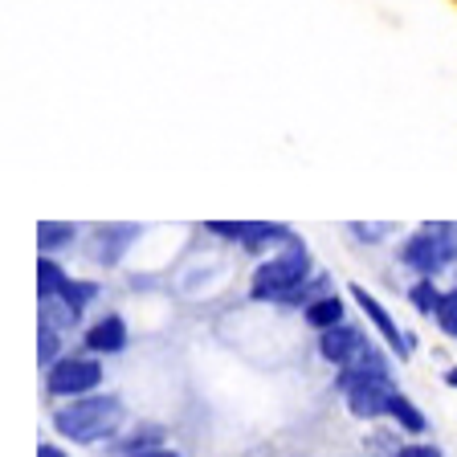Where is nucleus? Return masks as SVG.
Returning <instances> with one entry per match:
<instances>
[{"label": "nucleus", "mask_w": 457, "mask_h": 457, "mask_svg": "<svg viewBox=\"0 0 457 457\" xmlns=\"http://www.w3.org/2000/svg\"><path fill=\"white\" fill-rule=\"evenodd\" d=\"M119 417H123V404L114 396H90V400H74L70 409H62L54 417V425L74 441H98L106 433H114Z\"/></svg>", "instance_id": "obj_1"}, {"label": "nucleus", "mask_w": 457, "mask_h": 457, "mask_svg": "<svg viewBox=\"0 0 457 457\" xmlns=\"http://www.w3.org/2000/svg\"><path fill=\"white\" fill-rule=\"evenodd\" d=\"M303 278H306V249L298 241H290L282 257L266 262L253 274V298H295Z\"/></svg>", "instance_id": "obj_2"}, {"label": "nucleus", "mask_w": 457, "mask_h": 457, "mask_svg": "<svg viewBox=\"0 0 457 457\" xmlns=\"http://www.w3.org/2000/svg\"><path fill=\"white\" fill-rule=\"evenodd\" d=\"M453 257H457L453 225H428L404 245V262H409L412 270H420L425 278H433L437 270H445Z\"/></svg>", "instance_id": "obj_3"}, {"label": "nucleus", "mask_w": 457, "mask_h": 457, "mask_svg": "<svg viewBox=\"0 0 457 457\" xmlns=\"http://www.w3.org/2000/svg\"><path fill=\"white\" fill-rule=\"evenodd\" d=\"M103 380V368L95 360H62L49 368V392L57 396H74V392H90Z\"/></svg>", "instance_id": "obj_4"}, {"label": "nucleus", "mask_w": 457, "mask_h": 457, "mask_svg": "<svg viewBox=\"0 0 457 457\" xmlns=\"http://www.w3.org/2000/svg\"><path fill=\"white\" fill-rule=\"evenodd\" d=\"M392 396L396 392L388 388V380H360L347 388V400H352V412L355 417H384V412L392 409Z\"/></svg>", "instance_id": "obj_5"}, {"label": "nucleus", "mask_w": 457, "mask_h": 457, "mask_svg": "<svg viewBox=\"0 0 457 457\" xmlns=\"http://www.w3.org/2000/svg\"><path fill=\"white\" fill-rule=\"evenodd\" d=\"M212 233H220V237H233V241H249V245H257V241H282L290 237V228L286 225H266V220H212Z\"/></svg>", "instance_id": "obj_6"}, {"label": "nucleus", "mask_w": 457, "mask_h": 457, "mask_svg": "<svg viewBox=\"0 0 457 457\" xmlns=\"http://www.w3.org/2000/svg\"><path fill=\"white\" fill-rule=\"evenodd\" d=\"M352 295H355V303L363 306V314H368L371 323L380 327V335H384V339H388V347H396L400 355H409V339H404V335H400V327L392 323V314L384 311V306L376 303V298H371L368 290H363V286H352Z\"/></svg>", "instance_id": "obj_7"}, {"label": "nucleus", "mask_w": 457, "mask_h": 457, "mask_svg": "<svg viewBox=\"0 0 457 457\" xmlns=\"http://www.w3.org/2000/svg\"><path fill=\"white\" fill-rule=\"evenodd\" d=\"M384 376V355L376 352V347H368V343H363L360 352L352 355V360L343 363V388H352V384H360V380H380Z\"/></svg>", "instance_id": "obj_8"}, {"label": "nucleus", "mask_w": 457, "mask_h": 457, "mask_svg": "<svg viewBox=\"0 0 457 457\" xmlns=\"http://www.w3.org/2000/svg\"><path fill=\"white\" fill-rule=\"evenodd\" d=\"M363 347V335L355 331V327H343V323H335V327H327V335H323V355L331 363H347L355 352Z\"/></svg>", "instance_id": "obj_9"}, {"label": "nucleus", "mask_w": 457, "mask_h": 457, "mask_svg": "<svg viewBox=\"0 0 457 457\" xmlns=\"http://www.w3.org/2000/svg\"><path fill=\"white\" fill-rule=\"evenodd\" d=\"M86 343L95 347V352H119L127 343V327L119 314H111V319H103V323L90 327V335H86Z\"/></svg>", "instance_id": "obj_10"}, {"label": "nucleus", "mask_w": 457, "mask_h": 457, "mask_svg": "<svg viewBox=\"0 0 457 457\" xmlns=\"http://www.w3.org/2000/svg\"><path fill=\"white\" fill-rule=\"evenodd\" d=\"M343 319V303L339 298H319V303L306 311V323L319 327V331H327V327H335Z\"/></svg>", "instance_id": "obj_11"}, {"label": "nucleus", "mask_w": 457, "mask_h": 457, "mask_svg": "<svg viewBox=\"0 0 457 457\" xmlns=\"http://www.w3.org/2000/svg\"><path fill=\"white\" fill-rule=\"evenodd\" d=\"M66 282L70 278L62 274V270L54 266V262H41L37 266V286H41V298H57L62 290H66Z\"/></svg>", "instance_id": "obj_12"}, {"label": "nucleus", "mask_w": 457, "mask_h": 457, "mask_svg": "<svg viewBox=\"0 0 457 457\" xmlns=\"http://www.w3.org/2000/svg\"><path fill=\"white\" fill-rule=\"evenodd\" d=\"M409 298H412V306H417L420 314H437V306H441V295H437V286H433V278H425V282L412 286Z\"/></svg>", "instance_id": "obj_13"}, {"label": "nucleus", "mask_w": 457, "mask_h": 457, "mask_svg": "<svg viewBox=\"0 0 457 457\" xmlns=\"http://www.w3.org/2000/svg\"><path fill=\"white\" fill-rule=\"evenodd\" d=\"M388 412H392V417H396L404 428H409V433H420V428H425V417H420V412L412 409V404H409L404 396H400V392L392 396V409H388Z\"/></svg>", "instance_id": "obj_14"}, {"label": "nucleus", "mask_w": 457, "mask_h": 457, "mask_svg": "<svg viewBox=\"0 0 457 457\" xmlns=\"http://www.w3.org/2000/svg\"><path fill=\"white\" fill-rule=\"evenodd\" d=\"M37 237L46 249H57V245H66L70 237H74V225H57V220H46V225L37 228Z\"/></svg>", "instance_id": "obj_15"}, {"label": "nucleus", "mask_w": 457, "mask_h": 457, "mask_svg": "<svg viewBox=\"0 0 457 457\" xmlns=\"http://www.w3.org/2000/svg\"><path fill=\"white\" fill-rule=\"evenodd\" d=\"M437 323H441V331H445V335H453V339H457V290H449V295H441Z\"/></svg>", "instance_id": "obj_16"}, {"label": "nucleus", "mask_w": 457, "mask_h": 457, "mask_svg": "<svg viewBox=\"0 0 457 457\" xmlns=\"http://www.w3.org/2000/svg\"><path fill=\"white\" fill-rule=\"evenodd\" d=\"M95 295H98V286H95V282H66V290H62L57 298H66L70 306H78V311H82L86 298H95Z\"/></svg>", "instance_id": "obj_17"}, {"label": "nucleus", "mask_w": 457, "mask_h": 457, "mask_svg": "<svg viewBox=\"0 0 457 457\" xmlns=\"http://www.w3.org/2000/svg\"><path fill=\"white\" fill-rule=\"evenodd\" d=\"M54 355H57V335H54V327H46L41 331V360L54 363Z\"/></svg>", "instance_id": "obj_18"}, {"label": "nucleus", "mask_w": 457, "mask_h": 457, "mask_svg": "<svg viewBox=\"0 0 457 457\" xmlns=\"http://www.w3.org/2000/svg\"><path fill=\"white\" fill-rule=\"evenodd\" d=\"M400 457H441V453L428 445H409V449H400Z\"/></svg>", "instance_id": "obj_19"}, {"label": "nucleus", "mask_w": 457, "mask_h": 457, "mask_svg": "<svg viewBox=\"0 0 457 457\" xmlns=\"http://www.w3.org/2000/svg\"><path fill=\"white\" fill-rule=\"evenodd\" d=\"M37 457H66V453H62L57 445H41V453H37Z\"/></svg>", "instance_id": "obj_20"}, {"label": "nucleus", "mask_w": 457, "mask_h": 457, "mask_svg": "<svg viewBox=\"0 0 457 457\" xmlns=\"http://www.w3.org/2000/svg\"><path fill=\"white\" fill-rule=\"evenodd\" d=\"M139 457H176V453H160V449H155V453H139Z\"/></svg>", "instance_id": "obj_21"}, {"label": "nucleus", "mask_w": 457, "mask_h": 457, "mask_svg": "<svg viewBox=\"0 0 457 457\" xmlns=\"http://www.w3.org/2000/svg\"><path fill=\"white\" fill-rule=\"evenodd\" d=\"M445 380H449V384H453V388H457V371H449V376H445Z\"/></svg>", "instance_id": "obj_22"}]
</instances>
